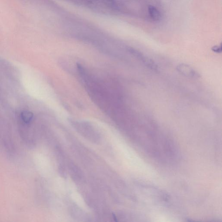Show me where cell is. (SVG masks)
<instances>
[{
    "instance_id": "7a4b0ae2",
    "label": "cell",
    "mask_w": 222,
    "mask_h": 222,
    "mask_svg": "<svg viewBox=\"0 0 222 222\" xmlns=\"http://www.w3.org/2000/svg\"><path fill=\"white\" fill-rule=\"evenodd\" d=\"M177 71L185 76L192 78H200L201 75L195 70L188 65L181 64L177 67Z\"/></svg>"
},
{
    "instance_id": "277c9868",
    "label": "cell",
    "mask_w": 222,
    "mask_h": 222,
    "mask_svg": "<svg viewBox=\"0 0 222 222\" xmlns=\"http://www.w3.org/2000/svg\"><path fill=\"white\" fill-rule=\"evenodd\" d=\"M21 118L24 122L29 123L32 120L33 115L32 112L27 111H24L21 114Z\"/></svg>"
},
{
    "instance_id": "8992f818",
    "label": "cell",
    "mask_w": 222,
    "mask_h": 222,
    "mask_svg": "<svg viewBox=\"0 0 222 222\" xmlns=\"http://www.w3.org/2000/svg\"><path fill=\"white\" fill-rule=\"evenodd\" d=\"M108 1H113V0H108Z\"/></svg>"
},
{
    "instance_id": "5b68a950",
    "label": "cell",
    "mask_w": 222,
    "mask_h": 222,
    "mask_svg": "<svg viewBox=\"0 0 222 222\" xmlns=\"http://www.w3.org/2000/svg\"><path fill=\"white\" fill-rule=\"evenodd\" d=\"M212 50L213 52H215V53H220L222 52V49H221V47L220 46H214L212 48Z\"/></svg>"
},
{
    "instance_id": "3957f363",
    "label": "cell",
    "mask_w": 222,
    "mask_h": 222,
    "mask_svg": "<svg viewBox=\"0 0 222 222\" xmlns=\"http://www.w3.org/2000/svg\"><path fill=\"white\" fill-rule=\"evenodd\" d=\"M148 10L150 16L153 20L155 21L160 20L161 17V14L157 8L153 6H150Z\"/></svg>"
},
{
    "instance_id": "6da1fadb",
    "label": "cell",
    "mask_w": 222,
    "mask_h": 222,
    "mask_svg": "<svg viewBox=\"0 0 222 222\" xmlns=\"http://www.w3.org/2000/svg\"><path fill=\"white\" fill-rule=\"evenodd\" d=\"M129 51L134 56V57L141 60V61L144 64V65L149 69L153 71H158V66L156 65L153 60L150 59L148 57H146L140 51H138L134 49L130 48L129 49Z\"/></svg>"
}]
</instances>
